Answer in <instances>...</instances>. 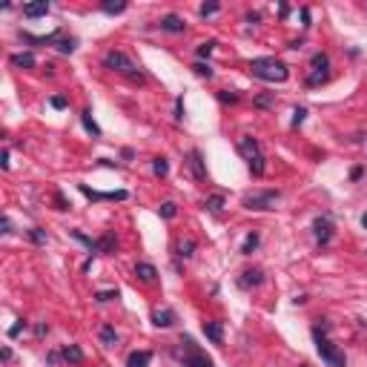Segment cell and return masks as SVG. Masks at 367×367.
Instances as JSON below:
<instances>
[{
    "instance_id": "obj_13",
    "label": "cell",
    "mask_w": 367,
    "mask_h": 367,
    "mask_svg": "<svg viewBox=\"0 0 367 367\" xmlns=\"http://www.w3.org/2000/svg\"><path fill=\"white\" fill-rule=\"evenodd\" d=\"M201 330H204V336L213 341V344H221V341H224V324L221 322H204Z\"/></svg>"
},
{
    "instance_id": "obj_39",
    "label": "cell",
    "mask_w": 367,
    "mask_h": 367,
    "mask_svg": "<svg viewBox=\"0 0 367 367\" xmlns=\"http://www.w3.org/2000/svg\"><path fill=\"white\" fill-rule=\"evenodd\" d=\"M213 49H215V40H206V43H201V46H198V58H206Z\"/></svg>"
},
{
    "instance_id": "obj_44",
    "label": "cell",
    "mask_w": 367,
    "mask_h": 367,
    "mask_svg": "<svg viewBox=\"0 0 367 367\" xmlns=\"http://www.w3.org/2000/svg\"><path fill=\"white\" fill-rule=\"evenodd\" d=\"M181 118H184V98L175 100V121H181Z\"/></svg>"
},
{
    "instance_id": "obj_35",
    "label": "cell",
    "mask_w": 367,
    "mask_h": 367,
    "mask_svg": "<svg viewBox=\"0 0 367 367\" xmlns=\"http://www.w3.org/2000/svg\"><path fill=\"white\" fill-rule=\"evenodd\" d=\"M118 298V290H98L95 293V301H115Z\"/></svg>"
},
{
    "instance_id": "obj_14",
    "label": "cell",
    "mask_w": 367,
    "mask_h": 367,
    "mask_svg": "<svg viewBox=\"0 0 367 367\" xmlns=\"http://www.w3.org/2000/svg\"><path fill=\"white\" fill-rule=\"evenodd\" d=\"M135 276L141 278L143 284H155V278H158V270H155L149 261H138V264H135Z\"/></svg>"
},
{
    "instance_id": "obj_45",
    "label": "cell",
    "mask_w": 367,
    "mask_h": 367,
    "mask_svg": "<svg viewBox=\"0 0 367 367\" xmlns=\"http://www.w3.org/2000/svg\"><path fill=\"white\" fill-rule=\"evenodd\" d=\"M63 353H58V350H52V353H49V356H46V361H49V364H58V358H61Z\"/></svg>"
},
{
    "instance_id": "obj_53",
    "label": "cell",
    "mask_w": 367,
    "mask_h": 367,
    "mask_svg": "<svg viewBox=\"0 0 367 367\" xmlns=\"http://www.w3.org/2000/svg\"><path fill=\"white\" fill-rule=\"evenodd\" d=\"M301 20H304V26H310V9H301Z\"/></svg>"
},
{
    "instance_id": "obj_9",
    "label": "cell",
    "mask_w": 367,
    "mask_h": 367,
    "mask_svg": "<svg viewBox=\"0 0 367 367\" xmlns=\"http://www.w3.org/2000/svg\"><path fill=\"white\" fill-rule=\"evenodd\" d=\"M187 167L192 170L195 181H206V164H204L201 149H189V152H187Z\"/></svg>"
},
{
    "instance_id": "obj_19",
    "label": "cell",
    "mask_w": 367,
    "mask_h": 367,
    "mask_svg": "<svg viewBox=\"0 0 367 367\" xmlns=\"http://www.w3.org/2000/svg\"><path fill=\"white\" fill-rule=\"evenodd\" d=\"M43 15H49V3H46V0L23 6V18H43Z\"/></svg>"
},
{
    "instance_id": "obj_8",
    "label": "cell",
    "mask_w": 367,
    "mask_h": 367,
    "mask_svg": "<svg viewBox=\"0 0 367 367\" xmlns=\"http://www.w3.org/2000/svg\"><path fill=\"white\" fill-rule=\"evenodd\" d=\"M78 189H81V192L89 198V201H124V198L129 195L126 189H115V192H98V189H89L86 184H78Z\"/></svg>"
},
{
    "instance_id": "obj_4",
    "label": "cell",
    "mask_w": 367,
    "mask_h": 367,
    "mask_svg": "<svg viewBox=\"0 0 367 367\" xmlns=\"http://www.w3.org/2000/svg\"><path fill=\"white\" fill-rule=\"evenodd\" d=\"M238 152L244 155V161H247V167H250V172L258 178V175H264V170H267V158H264V152H261V143L255 141V138H250V135H244V138H238Z\"/></svg>"
},
{
    "instance_id": "obj_24",
    "label": "cell",
    "mask_w": 367,
    "mask_h": 367,
    "mask_svg": "<svg viewBox=\"0 0 367 367\" xmlns=\"http://www.w3.org/2000/svg\"><path fill=\"white\" fill-rule=\"evenodd\" d=\"M158 215H161V218H167V221H170V218H175V215H178V204H175V201H164V204L158 206Z\"/></svg>"
},
{
    "instance_id": "obj_33",
    "label": "cell",
    "mask_w": 367,
    "mask_h": 367,
    "mask_svg": "<svg viewBox=\"0 0 367 367\" xmlns=\"http://www.w3.org/2000/svg\"><path fill=\"white\" fill-rule=\"evenodd\" d=\"M192 252H195V241H192V238H187V241L178 247V255H181V258H189Z\"/></svg>"
},
{
    "instance_id": "obj_10",
    "label": "cell",
    "mask_w": 367,
    "mask_h": 367,
    "mask_svg": "<svg viewBox=\"0 0 367 367\" xmlns=\"http://www.w3.org/2000/svg\"><path fill=\"white\" fill-rule=\"evenodd\" d=\"M115 250H118V238L112 230H107L98 238V244H95V252H100V255H115Z\"/></svg>"
},
{
    "instance_id": "obj_51",
    "label": "cell",
    "mask_w": 367,
    "mask_h": 367,
    "mask_svg": "<svg viewBox=\"0 0 367 367\" xmlns=\"http://www.w3.org/2000/svg\"><path fill=\"white\" fill-rule=\"evenodd\" d=\"M361 172H364V170H361V167H356V170L350 172V178H353V181H358V178H361Z\"/></svg>"
},
{
    "instance_id": "obj_32",
    "label": "cell",
    "mask_w": 367,
    "mask_h": 367,
    "mask_svg": "<svg viewBox=\"0 0 367 367\" xmlns=\"http://www.w3.org/2000/svg\"><path fill=\"white\" fill-rule=\"evenodd\" d=\"M273 103H276V95H273V92H267V95H258V98H255V107H258V109H270Z\"/></svg>"
},
{
    "instance_id": "obj_40",
    "label": "cell",
    "mask_w": 367,
    "mask_h": 367,
    "mask_svg": "<svg viewBox=\"0 0 367 367\" xmlns=\"http://www.w3.org/2000/svg\"><path fill=\"white\" fill-rule=\"evenodd\" d=\"M23 330H26V322L20 319L18 324H12V327H9V339H15V336H20V333H23Z\"/></svg>"
},
{
    "instance_id": "obj_41",
    "label": "cell",
    "mask_w": 367,
    "mask_h": 367,
    "mask_svg": "<svg viewBox=\"0 0 367 367\" xmlns=\"http://www.w3.org/2000/svg\"><path fill=\"white\" fill-rule=\"evenodd\" d=\"M49 103H52V109H66V107H69V100L63 98V95H55V98L49 100Z\"/></svg>"
},
{
    "instance_id": "obj_50",
    "label": "cell",
    "mask_w": 367,
    "mask_h": 367,
    "mask_svg": "<svg viewBox=\"0 0 367 367\" xmlns=\"http://www.w3.org/2000/svg\"><path fill=\"white\" fill-rule=\"evenodd\" d=\"M121 155H124V161H132V158H135V152H132V149H129V146H126V149H124V152H121Z\"/></svg>"
},
{
    "instance_id": "obj_54",
    "label": "cell",
    "mask_w": 367,
    "mask_h": 367,
    "mask_svg": "<svg viewBox=\"0 0 367 367\" xmlns=\"http://www.w3.org/2000/svg\"><path fill=\"white\" fill-rule=\"evenodd\" d=\"M361 227H364V230H367V213L361 215Z\"/></svg>"
},
{
    "instance_id": "obj_52",
    "label": "cell",
    "mask_w": 367,
    "mask_h": 367,
    "mask_svg": "<svg viewBox=\"0 0 367 367\" xmlns=\"http://www.w3.org/2000/svg\"><path fill=\"white\" fill-rule=\"evenodd\" d=\"M35 333H37V336H46V333H49V327H46V324H37Z\"/></svg>"
},
{
    "instance_id": "obj_49",
    "label": "cell",
    "mask_w": 367,
    "mask_h": 367,
    "mask_svg": "<svg viewBox=\"0 0 367 367\" xmlns=\"http://www.w3.org/2000/svg\"><path fill=\"white\" fill-rule=\"evenodd\" d=\"M258 20H261L258 12H250V15H247V23H258Z\"/></svg>"
},
{
    "instance_id": "obj_42",
    "label": "cell",
    "mask_w": 367,
    "mask_h": 367,
    "mask_svg": "<svg viewBox=\"0 0 367 367\" xmlns=\"http://www.w3.org/2000/svg\"><path fill=\"white\" fill-rule=\"evenodd\" d=\"M0 227H3V230H0V233H3V235L15 233V230H12V221H9V215H3V218H0Z\"/></svg>"
},
{
    "instance_id": "obj_21",
    "label": "cell",
    "mask_w": 367,
    "mask_h": 367,
    "mask_svg": "<svg viewBox=\"0 0 367 367\" xmlns=\"http://www.w3.org/2000/svg\"><path fill=\"white\" fill-rule=\"evenodd\" d=\"M61 353H63V358H66V361H72V364H81V361H83V350L78 347V344H66Z\"/></svg>"
},
{
    "instance_id": "obj_46",
    "label": "cell",
    "mask_w": 367,
    "mask_h": 367,
    "mask_svg": "<svg viewBox=\"0 0 367 367\" xmlns=\"http://www.w3.org/2000/svg\"><path fill=\"white\" fill-rule=\"evenodd\" d=\"M0 164H3V170H9L12 161H9V149H3V158H0Z\"/></svg>"
},
{
    "instance_id": "obj_31",
    "label": "cell",
    "mask_w": 367,
    "mask_h": 367,
    "mask_svg": "<svg viewBox=\"0 0 367 367\" xmlns=\"http://www.w3.org/2000/svg\"><path fill=\"white\" fill-rule=\"evenodd\" d=\"M72 238H78L81 244H86V247H89V252H95V244H98V238H89V235H83L81 230H72Z\"/></svg>"
},
{
    "instance_id": "obj_55",
    "label": "cell",
    "mask_w": 367,
    "mask_h": 367,
    "mask_svg": "<svg viewBox=\"0 0 367 367\" xmlns=\"http://www.w3.org/2000/svg\"><path fill=\"white\" fill-rule=\"evenodd\" d=\"M301 367H307V364H301Z\"/></svg>"
},
{
    "instance_id": "obj_38",
    "label": "cell",
    "mask_w": 367,
    "mask_h": 367,
    "mask_svg": "<svg viewBox=\"0 0 367 367\" xmlns=\"http://www.w3.org/2000/svg\"><path fill=\"white\" fill-rule=\"evenodd\" d=\"M218 98L224 100V103H235V100H238V92H233V89H224V92H218Z\"/></svg>"
},
{
    "instance_id": "obj_25",
    "label": "cell",
    "mask_w": 367,
    "mask_h": 367,
    "mask_svg": "<svg viewBox=\"0 0 367 367\" xmlns=\"http://www.w3.org/2000/svg\"><path fill=\"white\" fill-rule=\"evenodd\" d=\"M258 233H250L247 235V238H244V244H241V255H252V250H255V247H258Z\"/></svg>"
},
{
    "instance_id": "obj_11",
    "label": "cell",
    "mask_w": 367,
    "mask_h": 367,
    "mask_svg": "<svg viewBox=\"0 0 367 367\" xmlns=\"http://www.w3.org/2000/svg\"><path fill=\"white\" fill-rule=\"evenodd\" d=\"M161 32H170V35H184V29H187V23L178 18V15H164L161 18Z\"/></svg>"
},
{
    "instance_id": "obj_36",
    "label": "cell",
    "mask_w": 367,
    "mask_h": 367,
    "mask_svg": "<svg viewBox=\"0 0 367 367\" xmlns=\"http://www.w3.org/2000/svg\"><path fill=\"white\" fill-rule=\"evenodd\" d=\"M327 81V72H313L310 78H307V86H319V83Z\"/></svg>"
},
{
    "instance_id": "obj_12",
    "label": "cell",
    "mask_w": 367,
    "mask_h": 367,
    "mask_svg": "<svg viewBox=\"0 0 367 367\" xmlns=\"http://www.w3.org/2000/svg\"><path fill=\"white\" fill-rule=\"evenodd\" d=\"M261 284H264V273H261L258 267L241 273V278H238V287H241V290H252V287H261Z\"/></svg>"
},
{
    "instance_id": "obj_29",
    "label": "cell",
    "mask_w": 367,
    "mask_h": 367,
    "mask_svg": "<svg viewBox=\"0 0 367 367\" xmlns=\"http://www.w3.org/2000/svg\"><path fill=\"white\" fill-rule=\"evenodd\" d=\"M100 9L107 12V15H121V12H126V3H124V0H118V3L107 0V3H100Z\"/></svg>"
},
{
    "instance_id": "obj_18",
    "label": "cell",
    "mask_w": 367,
    "mask_h": 367,
    "mask_svg": "<svg viewBox=\"0 0 367 367\" xmlns=\"http://www.w3.org/2000/svg\"><path fill=\"white\" fill-rule=\"evenodd\" d=\"M98 336H100V341H103L107 347H118V341H121V336H118V330L112 327V324H103Z\"/></svg>"
},
{
    "instance_id": "obj_26",
    "label": "cell",
    "mask_w": 367,
    "mask_h": 367,
    "mask_svg": "<svg viewBox=\"0 0 367 367\" xmlns=\"http://www.w3.org/2000/svg\"><path fill=\"white\" fill-rule=\"evenodd\" d=\"M26 238H29L32 244H46V241H49L46 230H40V227H32V230H26Z\"/></svg>"
},
{
    "instance_id": "obj_5",
    "label": "cell",
    "mask_w": 367,
    "mask_h": 367,
    "mask_svg": "<svg viewBox=\"0 0 367 367\" xmlns=\"http://www.w3.org/2000/svg\"><path fill=\"white\" fill-rule=\"evenodd\" d=\"M103 66L112 69V72H121V75H129V78L138 75V63H135L129 55L118 52V49H109V52L103 55Z\"/></svg>"
},
{
    "instance_id": "obj_48",
    "label": "cell",
    "mask_w": 367,
    "mask_h": 367,
    "mask_svg": "<svg viewBox=\"0 0 367 367\" xmlns=\"http://www.w3.org/2000/svg\"><path fill=\"white\" fill-rule=\"evenodd\" d=\"M287 15H290V6H287V3H281V6H278V18H287Z\"/></svg>"
},
{
    "instance_id": "obj_6",
    "label": "cell",
    "mask_w": 367,
    "mask_h": 367,
    "mask_svg": "<svg viewBox=\"0 0 367 367\" xmlns=\"http://www.w3.org/2000/svg\"><path fill=\"white\" fill-rule=\"evenodd\" d=\"M281 198V192L278 189H261V192H252V195H244L241 204L247 206V209H273L276 206V201Z\"/></svg>"
},
{
    "instance_id": "obj_47",
    "label": "cell",
    "mask_w": 367,
    "mask_h": 367,
    "mask_svg": "<svg viewBox=\"0 0 367 367\" xmlns=\"http://www.w3.org/2000/svg\"><path fill=\"white\" fill-rule=\"evenodd\" d=\"M0 358H3V361H12V347H3V350H0Z\"/></svg>"
},
{
    "instance_id": "obj_15",
    "label": "cell",
    "mask_w": 367,
    "mask_h": 367,
    "mask_svg": "<svg viewBox=\"0 0 367 367\" xmlns=\"http://www.w3.org/2000/svg\"><path fill=\"white\" fill-rule=\"evenodd\" d=\"M175 322H178V319H175V313H172L170 307H164V310H155V313H152V324H155V327H164V330H167V327H172Z\"/></svg>"
},
{
    "instance_id": "obj_20",
    "label": "cell",
    "mask_w": 367,
    "mask_h": 367,
    "mask_svg": "<svg viewBox=\"0 0 367 367\" xmlns=\"http://www.w3.org/2000/svg\"><path fill=\"white\" fill-rule=\"evenodd\" d=\"M81 124H83V129H86V132H89L92 138H100V126L95 124V118H92V112H89V109H83Z\"/></svg>"
},
{
    "instance_id": "obj_1",
    "label": "cell",
    "mask_w": 367,
    "mask_h": 367,
    "mask_svg": "<svg viewBox=\"0 0 367 367\" xmlns=\"http://www.w3.org/2000/svg\"><path fill=\"white\" fill-rule=\"evenodd\" d=\"M330 330H333V324L327 322V319H319V322L313 324L316 350H319V356H322L324 364H330V367H347V358H344V353H341V350L330 341V336H327Z\"/></svg>"
},
{
    "instance_id": "obj_17",
    "label": "cell",
    "mask_w": 367,
    "mask_h": 367,
    "mask_svg": "<svg viewBox=\"0 0 367 367\" xmlns=\"http://www.w3.org/2000/svg\"><path fill=\"white\" fill-rule=\"evenodd\" d=\"M12 66H15V69H35L37 61H35L32 52H20V55H12Z\"/></svg>"
},
{
    "instance_id": "obj_43",
    "label": "cell",
    "mask_w": 367,
    "mask_h": 367,
    "mask_svg": "<svg viewBox=\"0 0 367 367\" xmlns=\"http://www.w3.org/2000/svg\"><path fill=\"white\" fill-rule=\"evenodd\" d=\"M55 206H58V209H69V201H66L61 192H55Z\"/></svg>"
},
{
    "instance_id": "obj_7",
    "label": "cell",
    "mask_w": 367,
    "mask_h": 367,
    "mask_svg": "<svg viewBox=\"0 0 367 367\" xmlns=\"http://www.w3.org/2000/svg\"><path fill=\"white\" fill-rule=\"evenodd\" d=\"M313 235L316 241H319V247H327V244L333 241V235H336V227H333L330 215H319L313 221Z\"/></svg>"
},
{
    "instance_id": "obj_37",
    "label": "cell",
    "mask_w": 367,
    "mask_h": 367,
    "mask_svg": "<svg viewBox=\"0 0 367 367\" xmlns=\"http://www.w3.org/2000/svg\"><path fill=\"white\" fill-rule=\"evenodd\" d=\"M221 9V6H218V3H204V6H201V18H209V15H215V12Z\"/></svg>"
},
{
    "instance_id": "obj_34",
    "label": "cell",
    "mask_w": 367,
    "mask_h": 367,
    "mask_svg": "<svg viewBox=\"0 0 367 367\" xmlns=\"http://www.w3.org/2000/svg\"><path fill=\"white\" fill-rule=\"evenodd\" d=\"M304 118H307V109L304 107H296V109H293V129H298V126L304 124Z\"/></svg>"
},
{
    "instance_id": "obj_30",
    "label": "cell",
    "mask_w": 367,
    "mask_h": 367,
    "mask_svg": "<svg viewBox=\"0 0 367 367\" xmlns=\"http://www.w3.org/2000/svg\"><path fill=\"white\" fill-rule=\"evenodd\" d=\"M192 72H195L198 78H206V81H209V78H213V66H209V63H204V61L192 63Z\"/></svg>"
},
{
    "instance_id": "obj_28",
    "label": "cell",
    "mask_w": 367,
    "mask_h": 367,
    "mask_svg": "<svg viewBox=\"0 0 367 367\" xmlns=\"http://www.w3.org/2000/svg\"><path fill=\"white\" fill-rule=\"evenodd\" d=\"M152 172L158 175V178H167V175H170V161H167V158H155V161H152Z\"/></svg>"
},
{
    "instance_id": "obj_22",
    "label": "cell",
    "mask_w": 367,
    "mask_h": 367,
    "mask_svg": "<svg viewBox=\"0 0 367 367\" xmlns=\"http://www.w3.org/2000/svg\"><path fill=\"white\" fill-rule=\"evenodd\" d=\"M55 49H58L61 55H72L75 49H78V40H75V37L61 35V37H58V43H55Z\"/></svg>"
},
{
    "instance_id": "obj_2",
    "label": "cell",
    "mask_w": 367,
    "mask_h": 367,
    "mask_svg": "<svg viewBox=\"0 0 367 367\" xmlns=\"http://www.w3.org/2000/svg\"><path fill=\"white\" fill-rule=\"evenodd\" d=\"M250 72H252V78L267 81V83H284L290 78V69L281 61H276V58H255L250 63Z\"/></svg>"
},
{
    "instance_id": "obj_3",
    "label": "cell",
    "mask_w": 367,
    "mask_h": 367,
    "mask_svg": "<svg viewBox=\"0 0 367 367\" xmlns=\"http://www.w3.org/2000/svg\"><path fill=\"white\" fill-rule=\"evenodd\" d=\"M175 356H178V361L184 367H215V361L198 347L192 336H181L178 347H175Z\"/></svg>"
},
{
    "instance_id": "obj_16",
    "label": "cell",
    "mask_w": 367,
    "mask_h": 367,
    "mask_svg": "<svg viewBox=\"0 0 367 367\" xmlns=\"http://www.w3.org/2000/svg\"><path fill=\"white\" fill-rule=\"evenodd\" d=\"M149 361H152V353L149 350H135L126 358V367H149Z\"/></svg>"
},
{
    "instance_id": "obj_27",
    "label": "cell",
    "mask_w": 367,
    "mask_h": 367,
    "mask_svg": "<svg viewBox=\"0 0 367 367\" xmlns=\"http://www.w3.org/2000/svg\"><path fill=\"white\" fill-rule=\"evenodd\" d=\"M206 209H209V213H213V215H218V213H221V209H224V195H209V198H206Z\"/></svg>"
},
{
    "instance_id": "obj_23",
    "label": "cell",
    "mask_w": 367,
    "mask_h": 367,
    "mask_svg": "<svg viewBox=\"0 0 367 367\" xmlns=\"http://www.w3.org/2000/svg\"><path fill=\"white\" fill-rule=\"evenodd\" d=\"M310 66H313V72H327V66H330V58L324 52H316L313 58H310Z\"/></svg>"
}]
</instances>
